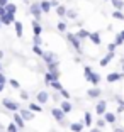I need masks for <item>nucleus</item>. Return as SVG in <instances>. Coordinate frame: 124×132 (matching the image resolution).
Wrapping results in <instances>:
<instances>
[{"mask_svg":"<svg viewBox=\"0 0 124 132\" xmlns=\"http://www.w3.org/2000/svg\"><path fill=\"white\" fill-rule=\"evenodd\" d=\"M70 127H71V130H73V132H82V130H83V125H82L80 122H75V124H71Z\"/></svg>","mask_w":124,"mask_h":132,"instance_id":"nucleus-14","label":"nucleus"},{"mask_svg":"<svg viewBox=\"0 0 124 132\" xmlns=\"http://www.w3.org/2000/svg\"><path fill=\"white\" fill-rule=\"evenodd\" d=\"M39 9H41V12H49L51 5H49V2H41V4H39Z\"/></svg>","mask_w":124,"mask_h":132,"instance_id":"nucleus-17","label":"nucleus"},{"mask_svg":"<svg viewBox=\"0 0 124 132\" xmlns=\"http://www.w3.org/2000/svg\"><path fill=\"white\" fill-rule=\"evenodd\" d=\"M60 92H61V95L65 98H70V93H68V92H66V90H60Z\"/></svg>","mask_w":124,"mask_h":132,"instance_id":"nucleus-38","label":"nucleus"},{"mask_svg":"<svg viewBox=\"0 0 124 132\" xmlns=\"http://www.w3.org/2000/svg\"><path fill=\"white\" fill-rule=\"evenodd\" d=\"M104 122L105 124H114V122H116V115L111 113V112H105L104 113Z\"/></svg>","mask_w":124,"mask_h":132,"instance_id":"nucleus-6","label":"nucleus"},{"mask_svg":"<svg viewBox=\"0 0 124 132\" xmlns=\"http://www.w3.org/2000/svg\"><path fill=\"white\" fill-rule=\"evenodd\" d=\"M112 17H116V19H119V20H124V15H122V12H119V10H116L112 14Z\"/></svg>","mask_w":124,"mask_h":132,"instance_id":"nucleus-26","label":"nucleus"},{"mask_svg":"<svg viewBox=\"0 0 124 132\" xmlns=\"http://www.w3.org/2000/svg\"><path fill=\"white\" fill-rule=\"evenodd\" d=\"M49 85L53 86L54 90H58V92H60V90H63V88H61V83H60V80H56V81H51Z\"/></svg>","mask_w":124,"mask_h":132,"instance_id":"nucleus-23","label":"nucleus"},{"mask_svg":"<svg viewBox=\"0 0 124 132\" xmlns=\"http://www.w3.org/2000/svg\"><path fill=\"white\" fill-rule=\"evenodd\" d=\"M97 125H99V129H100V127H104V125H105V122H104V119H99V122H97Z\"/></svg>","mask_w":124,"mask_h":132,"instance_id":"nucleus-39","label":"nucleus"},{"mask_svg":"<svg viewBox=\"0 0 124 132\" xmlns=\"http://www.w3.org/2000/svg\"><path fill=\"white\" fill-rule=\"evenodd\" d=\"M0 27H2V24H0Z\"/></svg>","mask_w":124,"mask_h":132,"instance_id":"nucleus-49","label":"nucleus"},{"mask_svg":"<svg viewBox=\"0 0 124 132\" xmlns=\"http://www.w3.org/2000/svg\"><path fill=\"white\" fill-rule=\"evenodd\" d=\"M122 43H124V41L121 39V36H116V43H114V44L117 46V44H122Z\"/></svg>","mask_w":124,"mask_h":132,"instance_id":"nucleus-35","label":"nucleus"},{"mask_svg":"<svg viewBox=\"0 0 124 132\" xmlns=\"http://www.w3.org/2000/svg\"><path fill=\"white\" fill-rule=\"evenodd\" d=\"M56 12H58V15H65V14H66V9L61 7V5H58V7H56Z\"/></svg>","mask_w":124,"mask_h":132,"instance_id":"nucleus-25","label":"nucleus"},{"mask_svg":"<svg viewBox=\"0 0 124 132\" xmlns=\"http://www.w3.org/2000/svg\"><path fill=\"white\" fill-rule=\"evenodd\" d=\"M90 81H92L93 85H97V83L100 81V75H97V73H92V76H90Z\"/></svg>","mask_w":124,"mask_h":132,"instance_id":"nucleus-21","label":"nucleus"},{"mask_svg":"<svg viewBox=\"0 0 124 132\" xmlns=\"http://www.w3.org/2000/svg\"><path fill=\"white\" fill-rule=\"evenodd\" d=\"M48 98H49V95H48L46 92H39V93H38V102H39V103H46Z\"/></svg>","mask_w":124,"mask_h":132,"instance_id":"nucleus-9","label":"nucleus"},{"mask_svg":"<svg viewBox=\"0 0 124 132\" xmlns=\"http://www.w3.org/2000/svg\"><path fill=\"white\" fill-rule=\"evenodd\" d=\"M85 124H87V125L92 124V117H90V113H89V112L85 113Z\"/></svg>","mask_w":124,"mask_h":132,"instance_id":"nucleus-29","label":"nucleus"},{"mask_svg":"<svg viewBox=\"0 0 124 132\" xmlns=\"http://www.w3.org/2000/svg\"><path fill=\"white\" fill-rule=\"evenodd\" d=\"M105 107H107V103H105L104 100H100L97 103V113H99V115H104V113H105Z\"/></svg>","mask_w":124,"mask_h":132,"instance_id":"nucleus-8","label":"nucleus"},{"mask_svg":"<svg viewBox=\"0 0 124 132\" xmlns=\"http://www.w3.org/2000/svg\"><path fill=\"white\" fill-rule=\"evenodd\" d=\"M10 22H16L14 15H10V14H5L4 17H0V24H4V26H7V24H10Z\"/></svg>","mask_w":124,"mask_h":132,"instance_id":"nucleus-4","label":"nucleus"},{"mask_svg":"<svg viewBox=\"0 0 124 132\" xmlns=\"http://www.w3.org/2000/svg\"><path fill=\"white\" fill-rule=\"evenodd\" d=\"M89 97H92V98L100 97V88H90L89 90Z\"/></svg>","mask_w":124,"mask_h":132,"instance_id":"nucleus-12","label":"nucleus"},{"mask_svg":"<svg viewBox=\"0 0 124 132\" xmlns=\"http://www.w3.org/2000/svg\"><path fill=\"white\" fill-rule=\"evenodd\" d=\"M7 130H9V132H17V127H16V124H10V125L7 127Z\"/></svg>","mask_w":124,"mask_h":132,"instance_id":"nucleus-30","label":"nucleus"},{"mask_svg":"<svg viewBox=\"0 0 124 132\" xmlns=\"http://www.w3.org/2000/svg\"><path fill=\"white\" fill-rule=\"evenodd\" d=\"M43 58H44V61H46L49 70H56V68H58L60 63H58V59H56V56H54L53 53H43Z\"/></svg>","mask_w":124,"mask_h":132,"instance_id":"nucleus-1","label":"nucleus"},{"mask_svg":"<svg viewBox=\"0 0 124 132\" xmlns=\"http://www.w3.org/2000/svg\"><path fill=\"white\" fill-rule=\"evenodd\" d=\"M114 49H116V44L111 43V44H109V53H114Z\"/></svg>","mask_w":124,"mask_h":132,"instance_id":"nucleus-36","label":"nucleus"},{"mask_svg":"<svg viewBox=\"0 0 124 132\" xmlns=\"http://www.w3.org/2000/svg\"><path fill=\"white\" fill-rule=\"evenodd\" d=\"M114 132H124V129H119V127H117V129H116Z\"/></svg>","mask_w":124,"mask_h":132,"instance_id":"nucleus-44","label":"nucleus"},{"mask_svg":"<svg viewBox=\"0 0 124 132\" xmlns=\"http://www.w3.org/2000/svg\"><path fill=\"white\" fill-rule=\"evenodd\" d=\"M119 78H121L119 73H111V75H107V81L112 83V81H116V80H119Z\"/></svg>","mask_w":124,"mask_h":132,"instance_id":"nucleus-16","label":"nucleus"},{"mask_svg":"<svg viewBox=\"0 0 124 132\" xmlns=\"http://www.w3.org/2000/svg\"><path fill=\"white\" fill-rule=\"evenodd\" d=\"M2 58H4V53H2V51H0V59H2Z\"/></svg>","mask_w":124,"mask_h":132,"instance_id":"nucleus-47","label":"nucleus"},{"mask_svg":"<svg viewBox=\"0 0 124 132\" xmlns=\"http://www.w3.org/2000/svg\"><path fill=\"white\" fill-rule=\"evenodd\" d=\"M90 132H100V130H99V129H92V130H90Z\"/></svg>","mask_w":124,"mask_h":132,"instance_id":"nucleus-46","label":"nucleus"},{"mask_svg":"<svg viewBox=\"0 0 124 132\" xmlns=\"http://www.w3.org/2000/svg\"><path fill=\"white\" fill-rule=\"evenodd\" d=\"M31 12L34 14V17H39V15H41V9H39L38 4H32L31 5Z\"/></svg>","mask_w":124,"mask_h":132,"instance_id":"nucleus-13","label":"nucleus"},{"mask_svg":"<svg viewBox=\"0 0 124 132\" xmlns=\"http://www.w3.org/2000/svg\"><path fill=\"white\" fill-rule=\"evenodd\" d=\"M20 97H22L24 100H27V93H26V92H22V93H20Z\"/></svg>","mask_w":124,"mask_h":132,"instance_id":"nucleus-43","label":"nucleus"},{"mask_svg":"<svg viewBox=\"0 0 124 132\" xmlns=\"http://www.w3.org/2000/svg\"><path fill=\"white\" fill-rule=\"evenodd\" d=\"M14 12H16V5H10V4L5 5V14H10V15H14Z\"/></svg>","mask_w":124,"mask_h":132,"instance_id":"nucleus-19","label":"nucleus"},{"mask_svg":"<svg viewBox=\"0 0 124 132\" xmlns=\"http://www.w3.org/2000/svg\"><path fill=\"white\" fill-rule=\"evenodd\" d=\"M68 41L73 44V47H75L77 51H80V49H82V46H80V39H78L75 34H71V32H70V34H68Z\"/></svg>","mask_w":124,"mask_h":132,"instance_id":"nucleus-2","label":"nucleus"},{"mask_svg":"<svg viewBox=\"0 0 124 132\" xmlns=\"http://www.w3.org/2000/svg\"><path fill=\"white\" fill-rule=\"evenodd\" d=\"M60 110H61L63 113L71 112V103H70V102H63V103H61V109H60Z\"/></svg>","mask_w":124,"mask_h":132,"instance_id":"nucleus-11","label":"nucleus"},{"mask_svg":"<svg viewBox=\"0 0 124 132\" xmlns=\"http://www.w3.org/2000/svg\"><path fill=\"white\" fill-rule=\"evenodd\" d=\"M20 115V119H22V120H31L32 119V113L29 112V110H20V112H17Z\"/></svg>","mask_w":124,"mask_h":132,"instance_id":"nucleus-7","label":"nucleus"},{"mask_svg":"<svg viewBox=\"0 0 124 132\" xmlns=\"http://www.w3.org/2000/svg\"><path fill=\"white\" fill-rule=\"evenodd\" d=\"M34 53H36V54H41V56H43V51H41V47H38V46H34Z\"/></svg>","mask_w":124,"mask_h":132,"instance_id":"nucleus-37","label":"nucleus"},{"mask_svg":"<svg viewBox=\"0 0 124 132\" xmlns=\"http://www.w3.org/2000/svg\"><path fill=\"white\" fill-rule=\"evenodd\" d=\"M14 124H16V127H26V125H24V120L20 119V115L17 112L14 113Z\"/></svg>","mask_w":124,"mask_h":132,"instance_id":"nucleus-10","label":"nucleus"},{"mask_svg":"<svg viewBox=\"0 0 124 132\" xmlns=\"http://www.w3.org/2000/svg\"><path fill=\"white\" fill-rule=\"evenodd\" d=\"M34 44H36L38 47H39V44H43V43H41V37H39V36H36V37H34Z\"/></svg>","mask_w":124,"mask_h":132,"instance_id":"nucleus-33","label":"nucleus"},{"mask_svg":"<svg viewBox=\"0 0 124 132\" xmlns=\"http://www.w3.org/2000/svg\"><path fill=\"white\" fill-rule=\"evenodd\" d=\"M5 15V7H0V17Z\"/></svg>","mask_w":124,"mask_h":132,"instance_id":"nucleus-42","label":"nucleus"},{"mask_svg":"<svg viewBox=\"0 0 124 132\" xmlns=\"http://www.w3.org/2000/svg\"><path fill=\"white\" fill-rule=\"evenodd\" d=\"M82 132H83V130H82Z\"/></svg>","mask_w":124,"mask_h":132,"instance_id":"nucleus-50","label":"nucleus"},{"mask_svg":"<svg viewBox=\"0 0 124 132\" xmlns=\"http://www.w3.org/2000/svg\"><path fill=\"white\" fill-rule=\"evenodd\" d=\"M10 85L14 86V88H19V86H20V85H19V81H17V80H10Z\"/></svg>","mask_w":124,"mask_h":132,"instance_id":"nucleus-32","label":"nucleus"},{"mask_svg":"<svg viewBox=\"0 0 124 132\" xmlns=\"http://www.w3.org/2000/svg\"><path fill=\"white\" fill-rule=\"evenodd\" d=\"M119 36H121V39H122V41H124V31H122V32H121V34H119Z\"/></svg>","mask_w":124,"mask_h":132,"instance_id":"nucleus-45","label":"nucleus"},{"mask_svg":"<svg viewBox=\"0 0 124 132\" xmlns=\"http://www.w3.org/2000/svg\"><path fill=\"white\" fill-rule=\"evenodd\" d=\"M7 2H9V0H7Z\"/></svg>","mask_w":124,"mask_h":132,"instance_id":"nucleus-51","label":"nucleus"},{"mask_svg":"<svg viewBox=\"0 0 124 132\" xmlns=\"http://www.w3.org/2000/svg\"><path fill=\"white\" fill-rule=\"evenodd\" d=\"M65 15H68V17H71V19H73V17L77 15V14H75L73 10H66V14H65Z\"/></svg>","mask_w":124,"mask_h":132,"instance_id":"nucleus-34","label":"nucleus"},{"mask_svg":"<svg viewBox=\"0 0 124 132\" xmlns=\"http://www.w3.org/2000/svg\"><path fill=\"white\" fill-rule=\"evenodd\" d=\"M5 81H7V80H5V76L0 73V85H5Z\"/></svg>","mask_w":124,"mask_h":132,"instance_id":"nucleus-40","label":"nucleus"},{"mask_svg":"<svg viewBox=\"0 0 124 132\" xmlns=\"http://www.w3.org/2000/svg\"><path fill=\"white\" fill-rule=\"evenodd\" d=\"M32 26H34V34H36V36H39V34H41V26H39L36 20L32 22Z\"/></svg>","mask_w":124,"mask_h":132,"instance_id":"nucleus-24","label":"nucleus"},{"mask_svg":"<svg viewBox=\"0 0 124 132\" xmlns=\"http://www.w3.org/2000/svg\"><path fill=\"white\" fill-rule=\"evenodd\" d=\"M58 29H60V31H65V29H66V26H65L63 22H60V24H58Z\"/></svg>","mask_w":124,"mask_h":132,"instance_id":"nucleus-41","label":"nucleus"},{"mask_svg":"<svg viewBox=\"0 0 124 132\" xmlns=\"http://www.w3.org/2000/svg\"><path fill=\"white\" fill-rule=\"evenodd\" d=\"M90 76H92V70H90L89 66H85V78H87V80H90Z\"/></svg>","mask_w":124,"mask_h":132,"instance_id":"nucleus-28","label":"nucleus"},{"mask_svg":"<svg viewBox=\"0 0 124 132\" xmlns=\"http://www.w3.org/2000/svg\"><path fill=\"white\" fill-rule=\"evenodd\" d=\"M14 24H16V32H17V36L20 37V36H22V24H20V22H17V20H16Z\"/></svg>","mask_w":124,"mask_h":132,"instance_id":"nucleus-22","label":"nucleus"},{"mask_svg":"<svg viewBox=\"0 0 124 132\" xmlns=\"http://www.w3.org/2000/svg\"><path fill=\"white\" fill-rule=\"evenodd\" d=\"M51 113H53V117H54L58 122H61L63 119H65V113H63L60 109H53V110H51Z\"/></svg>","mask_w":124,"mask_h":132,"instance_id":"nucleus-5","label":"nucleus"},{"mask_svg":"<svg viewBox=\"0 0 124 132\" xmlns=\"http://www.w3.org/2000/svg\"><path fill=\"white\" fill-rule=\"evenodd\" d=\"M77 37H78V39H83V37H89V32H87V31H80V32H78V36H77Z\"/></svg>","mask_w":124,"mask_h":132,"instance_id":"nucleus-27","label":"nucleus"},{"mask_svg":"<svg viewBox=\"0 0 124 132\" xmlns=\"http://www.w3.org/2000/svg\"><path fill=\"white\" fill-rule=\"evenodd\" d=\"M111 2H112V5H114V7H116L119 12H121V9L124 7V2H122V0H111Z\"/></svg>","mask_w":124,"mask_h":132,"instance_id":"nucleus-18","label":"nucleus"},{"mask_svg":"<svg viewBox=\"0 0 124 132\" xmlns=\"http://www.w3.org/2000/svg\"><path fill=\"white\" fill-rule=\"evenodd\" d=\"M89 37L92 39L93 44H100V36L97 34V32H93V34H89Z\"/></svg>","mask_w":124,"mask_h":132,"instance_id":"nucleus-15","label":"nucleus"},{"mask_svg":"<svg viewBox=\"0 0 124 132\" xmlns=\"http://www.w3.org/2000/svg\"><path fill=\"white\" fill-rule=\"evenodd\" d=\"M112 58H114V53H109V54H107V56H105V58H104V59L100 61V64H102V66H105V64H107V63L111 61Z\"/></svg>","mask_w":124,"mask_h":132,"instance_id":"nucleus-20","label":"nucleus"},{"mask_svg":"<svg viewBox=\"0 0 124 132\" xmlns=\"http://www.w3.org/2000/svg\"><path fill=\"white\" fill-rule=\"evenodd\" d=\"M4 107H7L9 110H19V103H16V102H12V100H9V98H4Z\"/></svg>","mask_w":124,"mask_h":132,"instance_id":"nucleus-3","label":"nucleus"},{"mask_svg":"<svg viewBox=\"0 0 124 132\" xmlns=\"http://www.w3.org/2000/svg\"><path fill=\"white\" fill-rule=\"evenodd\" d=\"M31 110H34V112H39V110H41V107H39V105H36V103H31Z\"/></svg>","mask_w":124,"mask_h":132,"instance_id":"nucleus-31","label":"nucleus"},{"mask_svg":"<svg viewBox=\"0 0 124 132\" xmlns=\"http://www.w3.org/2000/svg\"><path fill=\"white\" fill-rule=\"evenodd\" d=\"M4 86H5V85H0V92H2V90H4Z\"/></svg>","mask_w":124,"mask_h":132,"instance_id":"nucleus-48","label":"nucleus"}]
</instances>
